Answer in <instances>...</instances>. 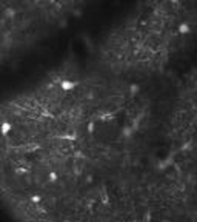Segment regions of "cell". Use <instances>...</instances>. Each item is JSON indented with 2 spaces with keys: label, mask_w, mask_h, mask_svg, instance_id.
I'll return each instance as SVG.
<instances>
[{
  "label": "cell",
  "mask_w": 197,
  "mask_h": 222,
  "mask_svg": "<svg viewBox=\"0 0 197 222\" xmlns=\"http://www.w3.org/2000/svg\"><path fill=\"white\" fill-rule=\"evenodd\" d=\"M4 15L5 17L8 18H14V16L16 15V11H15L14 8H8L5 9Z\"/></svg>",
  "instance_id": "obj_7"
},
{
  "label": "cell",
  "mask_w": 197,
  "mask_h": 222,
  "mask_svg": "<svg viewBox=\"0 0 197 222\" xmlns=\"http://www.w3.org/2000/svg\"><path fill=\"white\" fill-rule=\"evenodd\" d=\"M101 202L104 204V205H106V204L109 202V195H108V193H107V192H106V189L101 190Z\"/></svg>",
  "instance_id": "obj_6"
},
{
  "label": "cell",
  "mask_w": 197,
  "mask_h": 222,
  "mask_svg": "<svg viewBox=\"0 0 197 222\" xmlns=\"http://www.w3.org/2000/svg\"><path fill=\"white\" fill-rule=\"evenodd\" d=\"M152 219V215L149 211H146L144 215V221H150Z\"/></svg>",
  "instance_id": "obj_12"
},
{
  "label": "cell",
  "mask_w": 197,
  "mask_h": 222,
  "mask_svg": "<svg viewBox=\"0 0 197 222\" xmlns=\"http://www.w3.org/2000/svg\"><path fill=\"white\" fill-rule=\"evenodd\" d=\"M60 86L63 91H64V92H69V91H71V90H73V88H75L76 83H75V82L72 81V80L64 79V80L61 81Z\"/></svg>",
  "instance_id": "obj_1"
},
{
  "label": "cell",
  "mask_w": 197,
  "mask_h": 222,
  "mask_svg": "<svg viewBox=\"0 0 197 222\" xmlns=\"http://www.w3.org/2000/svg\"><path fill=\"white\" fill-rule=\"evenodd\" d=\"M94 130H95V123L93 122V121H90V122H88L87 125V131L88 133H90V134H92L94 132Z\"/></svg>",
  "instance_id": "obj_11"
},
{
  "label": "cell",
  "mask_w": 197,
  "mask_h": 222,
  "mask_svg": "<svg viewBox=\"0 0 197 222\" xmlns=\"http://www.w3.org/2000/svg\"><path fill=\"white\" fill-rule=\"evenodd\" d=\"M27 169L24 167H18L15 169V173L18 174V175H24L27 173Z\"/></svg>",
  "instance_id": "obj_10"
},
{
  "label": "cell",
  "mask_w": 197,
  "mask_h": 222,
  "mask_svg": "<svg viewBox=\"0 0 197 222\" xmlns=\"http://www.w3.org/2000/svg\"><path fill=\"white\" fill-rule=\"evenodd\" d=\"M139 90H140V88H139V85L138 83H131L129 86V93L132 96H134V95L138 94L139 92Z\"/></svg>",
  "instance_id": "obj_4"
},
{
  "label": "cell",
  "mask_w": 197,
  "mask_h": 222,
  "mask_svg": "<svg viewBox=\"0 0 197 222\" xmlns=\"http://www.w3.org/2000/svg\"><path fill=\"white\" fill-rule=\"evenodd\" d=\"M48 178H49V180L51 183H55L56 181L58 180V178H59V176H58V173H56V172L54 171H51L50 173H49V175H48Z\"/></svg>",
  "instance_id": "obj_8"
},
{
  "label": "cell",
  "mask_w": 197,
  "mask_h": 222,
  "mask_svg": "<svg viewBox=\"0 0 197 222\" xmlns=\"http://www.w3.org/2000/svg\"><path fill=\"white\" fill-rule=\"evenodd\" d=\"M12 129H13V125L10 122H8V121L3 122L2 125H1V127H0L1 133L4 135H7L8 134H9Z\"/></svg>",
  "instance_id": "obj_3"
},
{
  "label": "cell",
  "mask_w": 197,
  "mask_h": 222,
  "mask_svg": "<svg viewBox=\"0 0 197 222\" xmlns=\"http://www.w3.org/2000/svg\"><path fill=\"white\" fill-rule=\"evenodd\" d=\"M86 182H87V183H92V175L87 176V178H86Z\"/></svg>",
  "instance_id": "obj_13"
},
{
  "label": "cell",
  "mask_w": 197,
  "mask_h": 222,
  "mask_svg": "<svg viewBox=\"0 0 197 222\" xmlns=\"http://www.w3.org/2000/svg\"><path fill=\"white\" fill-rule=\"evenodd\" d=\"M134 133V129L133 127L131 126H129V125H126L125 126L123 130H122V135L123 136L125 137V138H129L132 136V135Z\"/></svg>",
  "instance_id": "obj_5"
},
{
  "label": "cell",
  "mask_w": 197,
  "mask_h": 222,
  "mask_svg": "<svg viewBox=\"0 0 197 222\" xmlns=\"http://www.w3.org/2000/svg\"><path fill=\"white\" fill-rule=\"evenodd\" d=\"M42 196L38 194H35L31 197V202L34 204H38L42 202Z\"/></svg>",
  "instance_id": "obj_9"
},
{
  "label": "cell",
  "mask_w": 197,
  "mask_h": 222,
  "mask_svg": "<svg viewBox=\"0 0 197 222\" xmlns=\"http://www.w3.org/2000/svg\"><path fill=\"white\" fill-rule=\"evenodd\" d=\"M177 31L181 35H187L191 32V26L186 23H182L179 24L178 27H177Z\"/></svg>",
  "instance_id": "obj_2"
}]
</instances>
